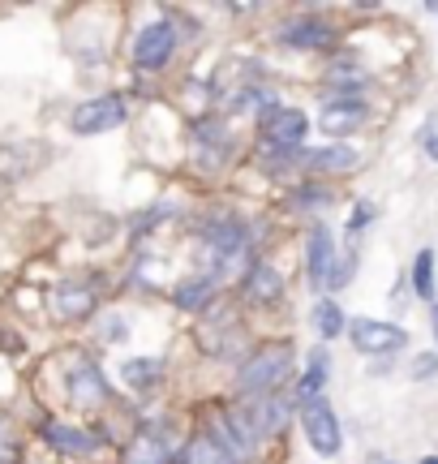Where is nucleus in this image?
Wrapping results in <instances>:
<instances>
[{"mask_svg":"<svg viewBox=\"0 0 438 464\" xmlns=\"http://www.w3.org/2000/svg\"><path fill=\"white\" fill-rule=\"evenodd\" d=\"M292 362H297L292 344L258 348L250 362L241 365V374H236V392H245V396H267V392H275V387L292 374Z\"/></svg>","mask_w":438,"mask_h":464,"instance_id":"1","label":"nucleus"},{"mask_svg":"<svg viewBox=\"0 0 438 464\" xmlns=\"http://www.w3.org/2000/svg\"><path fill=\"white\" fill-rule=\"evenodd\" d=\"M288 417H292L288 400L275 396V392H267V396L250 400V404L236 413V421L245 426V434H250V439H275V434L288 426Z\"/></svg>","mask_w":438,"mask_h":464,"instance_id":"2","label":"nucleus"},{"mask_svg":"<svg viewBox=\"0 0 438 464\" xmlns=\"http://www.w3.org/2000/svg\"><path fill=\"white\" fill-rule=\"evenodd\" d=\"M203 254L215 266L245 263V228L236 219H211L203 232Z\"/></svg>","mask_w":438,"mask_h":464,"instance_id":"3","label":"nucleus"},{"mask_svg":"<svg viewBox=\"0 0 438 464\" xmlns=\"http://www.w3.org/2000/svg\"><path fill=\"white\" fill-rule=\"evenodd\" d=\"M262 133H267L271 150H297L301 138L309 133V121H305L301 108H284V103H271L262 112Z\"/></svg>","mask_w":438,"mask_h":464,"instance_id":"4","label":"nucleus"},{"mask_svg":"<svg viewBox=\"0 0 438 464\" xmlns=\"http://www.w3.org/2000/svg\"><path fill=\"white\" fill-rule=\"evenodd\" d=\"M117 125H125V103L117 95H100V100H86L73 108V133H82V138L108 133V130H117Z\"/></svg>","mask_w":438,"mask_h":464,"instance_id":"5","label":"nucleus"},{"mask_svg":"<svg viewBox=\"0 0 438 464\" xmlns=\"http://www.w3.org/2000/svg\"><path fill=\"white\" fill-rule=\"evenodd\" d=\"M305 434H309V443L319 456H336L344 448V434H339V421H336V409L327 404V400H314V404H305Z\"/></svg>","mask_w":438,"mask_h":464,"instance_id":"6","label":"nucleus"},{"mask_svg":"<svg viewBox=\"0 0 438 464\" xmlns=\"http://www.w3.org/2000/svg\"><path fill=\"white\" fill-rule=\"evenodd\" d=\"M172 48H176L172 22H151V26H142V34L134 39V61L142 69H164L172 61Z\"/></svg>","mask_w":438,"mask_h":464,"instance_id":"7","label":"nucleus"},{"mask_svg":"<svg viewBox=\"0 0 438 464\" xmlns=\"http://www.w3.org/2000/svg\"><path fill=\"white\" fill-rule=\"evenodd\" d=\"M348 335H353V344L361 348V353H370V357H378V353H395V348L408 340L395 323H378V318H357L353 327H348Z\"/></svg>","mask_w":438,"mask_h":464,"instance_id":"8","label":"nucleus"},{"mask_svg":"<svg viewBox=\"0 0 438 464\" xmlns=\"http://www.w3.org/2000/svg\"><path fill=\"white\" fill-rule=\"evenodd\" d=\"M172 460H176V443H172V434L159 430V426H147V430L129 443V451H125V464H172Z\"/></svg>","mask_w":438,"mask_h":464,"instance_id":"9","label":"nucleus"},{"mask_svg":"<svg viewBox=\"0 0 438 464\" xmlns=\"http://www.w3.org/2000/svg\"><path fill=\"white\" fill-rule=\"evenodd\" d=\"M305 263H309V284H327L331 280V266H336V237L327 228L309 232V246H305Z\"/></svg>","mask_w":438,"mask_h":464,"instance_id":"10","label":"nucleus"},{"mask_svg":"<svg viewBox=\"0 0 438 464\" xmlns=\"http://www.w3.org/2000/svg\"><path fill=\"white\" fill-rule=\"evenodd\" d=\"M43 439H48L61 456H95V451H100L95 434L73 430V426H61V421H48V426H43Z\"/></svg>","mask_w":438,"mask_h":464,"instance_id":"11","label":"nucleus"},{"mask_svg":"<svg viewBox=\"0 0 438 464\" xmlns=\"http://www.w3.org/2000/svg\"><path fill=\"white\" fill-rule=\"evenodd\" d=\"M366 121V103L361 100H353V95H344V100H336V103H327L322 108V130L331 133H348V130H357Z\"/></svg>","mask_w":438,"mask_h":464,"instance_id":"12","label":"nucleus"},{"mask_svg":"<svg viewBox=\"0 0 438 464\" xmlns=\"http://www.w3.org/2000/svg\"><path fill=\"white\" fill-rule=\"evenodd\" d=\"M69 396H73V404L90 409V404H100V400L108 396V382H103V374L95 365H78V370L69 374Z\"/></svg>","mask_w":438,"mask_h":464,"instance_id":"13","label":"nucleus"},{"mask_svg":"<svg viewBox=\"0 0 438 464\" xmlns=\"http://www.w3.org/2000/svg\"><path fill=\"white\" fill-rule=\"evenodd\" d=\"M52 301H56V314L61 318H86L90 305H95V288L90 284H61Z\"/></svg>","mask_w":438,"mask_h":464,"instance_id":"14","label":"nucleus"},{"mask_svg":"<svg viewBox=\"0 0 438 464\" xmlns=\"http://www.w3.org/2000/svg\"><path fill=\"white\" fill-rule=\"evenodd\" d=\"M301 164L319 168V172H348V168H357V150H353V147H344V142H331V147L305 150Z\"/></svg>","mask_w":438,"mask_h":464,"instance_id":"15","label":"nucleus"},{"mask_svg":"<svg viewBox=\"0 0 438 464\" xmlns=\"http://www.w3.org/2000/svg\"><path fill=\"white\" fill-rule=\"evenodd\" d=\"M211 297H215V276H189V280H181L176 293H172V301H176L181 310H203Z\"/></svg>","mask_w":438,"mask_h":464,"instance_id":"16","label":"nucleus"},{"mask_svg":"<svg viewBox=\"0 0 438 464\" xmlns=\"http://www.w3.org/2000/svg\"><path fill=\"white\" fill-rule=\"evenodd\" d=\"M322 387H327V353H322V348H314V353H309V370H305L301 387H297V400H301V409L319 400Z\"/></svg>","mask_w":438,"mask_h":464,"instance_id":"17","label":"nucleus"},{"mask_svg":"<svg viewBox=\"0 0 438 464\" xmlns=\"http://www.w3.org/2000/svg\"><path fill=\"white\" fill-rule=\"evenodd\" d=\"M280 39L292 44V48H327V44H331V31H327L322 22H292V26H284Z\"/></svg>","mask_w":438,"mask_h":464,"instance_id":"18","label":"nucleus"},{"mask_svg":"<svg viewBox=\"0 0 438 464\" xmlns=\"http://www.w3.org/2000/svg\"><path fill=\"white\" fill-rule=\"evenodd\" d=\"M181 464H236V460L224 448H219L211 434H198V439H194V443L186 448V460H181Z\"/></svg>","mask_w":438,"mask_h":464,"instance_id":"19","label":"nucleus"},{"mask_svg":"<svg viewBox=\"0 0 438 464\" xmlns=\"http://www.w3.org/2000/svg\"><path fill=\"white\" fill-rule=\"evenodd\" d=\"M280 293H284V280H280V271H275V266H253V271H250V297L275 301Z\"/></svg>","mask_w":438,"mask_h":464,"instance_id":"20","label":"nucleus"},{"mask_svg":"<svg viewBox=\"0 0 438 464\" xmlns=\"http://www.w3.org/2000/svg\"><path fill=\"white\" fill-rule=\"evenodd\" d=\"M413 288H417L422 301H434V254L430 249H422L413 258Z\"/></svg>","mask_w":438,"mask_h":464,"instance_id":"21","label":"nucleus"},{"mask_svg":"<svg viewBox=\"0 0 438 464\" xmlns=\"http://www.w3.org/2000/svg\"><path fill=\"white\" fill-rule=\"evenodd\" d=\"M125 382H134V387H151L159 374H164V365L155 362V357H134V362H125Z\"/></svg>","mask_w":438,"mask_h":464,"instance_id":"22","label":"nucleus"},{"mask_svg":"<svg viewBox=\"0 0 438 464\" xmlns=\"http://www.w3.org/2000/svg\"><path fill=\"white\" fill-rule=\"evenodd\" d=\"M314 323H319L322 340H336V335L344 332V310H339L336 301H322L319 310H314Z\"/></svg>","mask_w":438,"mask_h":464,"instance_id":"23","label":"nucleus"},{"mask_svg":"<svg viewBox=\"0 0 438 464\" xmlns=\"http://www.w3.org/2000/svg\"><path fill=\"white\" fill-rule=\"evenodd\" d=\"M17 456H22V439H17L14 421L0 417V464H17Z\"/></svg>","mask_w":438,"mask_h":464,"instance_id":"24","label":"nucleus"},{"mask_svg":"<svg viewBox=\"0 0 438 464\" xmlns=\"http://www.w3.org/2000/svg\"><path fill=\"white\" fill-rule=\"evenodd\" d=\"M353 266H357V254H344V258H336V266H331V288H344V284L353 280Z\"/></svg>","mask_w":438,"mask_h":464,"instance_id":"25","label":"nucleus"},{"mask_svg":"<svg viewBox=\"0 0 438 464\" xmlns=\"http://www.w3.org/2000/svg\"><path fill=\"white\" fill-rule=\"evenodd\" d=\"M408 374H413V379H434L438 374V353H422V357H413Z\"/></svg>","mask_w":438,"mask_h":464,"instance_id":"26","label":"nucleus"},{"mask_svg":"<svg viewBox=\"0 0 438 464\" xmlns=\"http://www.w3.org/2000/svg\"><path fill=\"white\" fill-rule=\"evenodd\" d=\"M422 147H425V155L438 164V130H434V125H425V130H422Z\"/></svg>","mask_w":438,"mask_h":464,"instance_id":"27","label":"nucleus"},{"mask_svg":"<svg viewBox=\"0 0 438 464\" xmlns=\"http://www.w3.org/2000/svg\"><path fill=\"white\" fill-rule=\"evenodd\" d=\"M292 202H297V207H319V202H327V189H301Z\"/></svg>","mask_w":438,"mask_h":464,"instance_id":"28","label":"nucleus"},{"mask_svg":"<svg viewBox=\"0 0 438 464\" xmlns=\"http://www.w3.org/2000/svg\"><path fill=\"white\" fill-rule=\"evenodd\" d=\"M103 327H108V335H125V323H120V318H108Z\"/></svg>","mask_w":438,"mask_h":464,"instance_id":"29","label":"nucleus"},{"mask_svg":"<svg viewBox=\"0 0 438 464\" xmlns=\"http://www.w3.org/2000/svg\"><path fill=\"white\" fill-rule=\"evenodd\" d=\"M430 327H434V335H438V305H434V314H430Z\"/></svg>","mask_w":438,"mask_h":464,"instance_id":"30","label":"nucleus"},{"mask_svg":"<svg viewBox=\"0 0 438 464\" xmlns=\"http://www.w3.org/2000/svg\"><path fill=\"white\" fill-rule=\"evenodd\" d=\"M422 464H438V456H425V460Z\"/></svg>","mask_w":438,"mask_h":464,"instance_id":"31","label":"nucleus"}]
</instances>
